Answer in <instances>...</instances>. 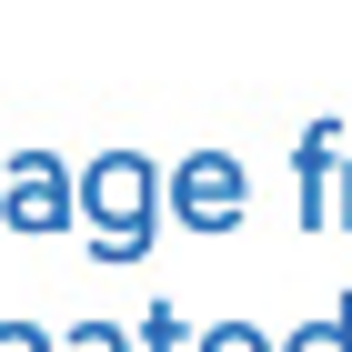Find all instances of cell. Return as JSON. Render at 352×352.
<instances>
[{
    "mask_svg": "<svg viewBox=\"0 0 352 352\" xmlns=\"http://www.w3.org/2000/svg\"><path fill=\"white\" fill-rule=\"evenodd\" d=\"M171 212V182L151 151H101V162L81 171V232L101 262H151V232H162Z\"/></svg>",
    "mask_w": 352,
    "mask_h": 352,
    "instance_id": "6da1fadb",
    "label": "cell"
},
{
    "mask_svg": "<svg viewBox=\"0 0 352 352\" xmlns=\"http://www.w3.org/2000/svg\"><path fill=\"white\" fill-rule=\"evenodd\" d=\"M0 232H30V242L81 232V182L60 171V151H10V171H0Z\"/></svg>",
    "mask_w": 352,
    "mask_h": 352,
    "instance_id": "7a4b0ae2",
    "label": "cell"
},
{
    "mask_svg": "<svg viewBox=\"0 0 352 352\" xmlns=\"http://www.w3.org/2000/svg\"><path fill=\"white\" fill-rule=\"evenodd\" d=\"M242 212H252V171L232 162V151H191V162L171 171V221H182V232L221 242V232H242Z\"/></svg>",
    "mask_w": 352,
    "mask_h": 352,
    "instance_id": "3957f363",
    "label": "cell"
},
{
    "mask_svg": "<svg viewBox=\"0 0 352 352\" xmlns=\"http://www.w3.org/2000/svg\"><path fill=\"white\" fill-rule=\"evenodd\" d=\"M342 151H352V141H342V121H332V111L292 141V171H302V232H332V182H342Z\"/></svg>",
    "mask_w": 352,
    "mask_h": 352,
    "instance_id": "277c9868",
    "label": "cell"
},
{
    "mask_svg": "<svg viewBox=\"0 0 352 352\" xmlns=\"http://www.w3.org/2000/svg\"><path fill=\"white\" fill-rule=\"evenodd\" d=\"M282 352H352V292L332 302L322 322H302V332H292V342H282Z\"/></svg>",
    "mask_w": 352,
    "mask_h": 352,
    "instance_id": "5b68a950",
    "label": "cell"
},
{
    "mask_svg": "<svg viewBox=\"0 0 352 352\" xmlns=\"http://www.w3.org/2000/svg\"><path fill=\"white\" fill-rule=\"evenodd\" d=\"M191 352H282V342L252 332V322H212V332H191Z\"/></svg>",
    "mask_w": 352,
    "mask_h": 352,
    "instance_id": "8992f818",
    "label": "cell"
},
{
    "mask_svg": "<svg viewBox=\"0 0 352 352\" xmlns=\"http://www.w3.org/2000/svg\"><path fill=\"white\" fill-rule=\"evenodd\" d=\"M141 352H191V332H182V312H171V302H151V312H141Z\"/></svg>",
    "mask_w": 352,
    "mask_h": 352,
    "instance_id": "52a82bcc",
    "label": "cell"
},
{
    "mask_svg": "<svg viewBox=\"0 0 352 352\" xmlns=\"http://www.w3.org/2000/svg\"><path fill=\"white\" fill-rule=\"evenodd\" d=\"M60 352H131V332H121V322H71Z\"/></svg>",
    "mask_w": 352,
    "mask_h": 352,
    "instance_id": "ba28073f",
    "label": "cell"
},
{
    "mask_svg": "<svg viewBox=\"0 0 352 352\" xmlns=\"http://www.w3.org/2000/svg\"><path fill=\"white\" fill-rule=\"evenodd\" d=\"M332 221L352 232V151H342V182H332Z\"/></svg>",
    "mask_w": 352,
    "mask_h": 352,
    "instance_id": "9c48e42d",
    "label": "cell"
},
{
    "mask_svg": "<svg viewBox=\"0 0 352 352\" xmlns=\"http://www.w3.org/2000/svg\"><path fill=\"white\" fill-rule=\"evenodd\" d=\"M0 352H10V332H0Z\"/></svg>",
    "mask_w": 352,
    "mask_h": 352,
    "instance_id": "30bf717a",
    "label": "cell"
}]
</instances>
